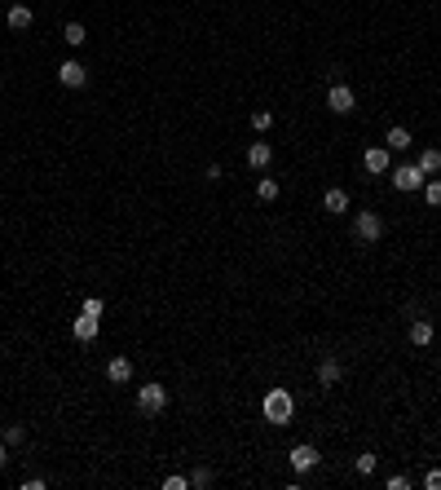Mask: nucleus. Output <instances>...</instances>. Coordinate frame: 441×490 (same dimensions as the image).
I'll return each mask as SVG.
<instances>
[{
	"mask_svg": "<svg viewBox=\"0 0 441 490\" xmlns=\"http://www.w3.org/2000/svg\"><path fill=\"white\" fill-rule=\"evenodd\" d=\"M423 203L441 208V177H428V182H423Z\"/></svg>",
	"mask_w": 441,
	"mask_h": 490,
	"instance_id": "23",
	"label": "nucleus"
},
{
	"mask_svg": "<svg viewBox=\"0 0 441 490\" xmlns=\"http://www.w3.org/2000/svg\"><path fill=\"white\" fill-rule=\"evenodd\" d=\"M163 490H190V472H172V477H163Z\"/></svg>",
	"mask_w": 441,
	"mask_h": 490,
	"instance_id": "25",
	"label": "nucleus"
},
{
	"mask_svg": "<svg viewBox=\"0 0 441 490\" xmlns=\"http://www.w3.org/2000/svg\"><path fill=\"white\" fill-rule=\"evenodd\" d=\"M269 128H274V111H252V133L265 137Z\"/></svg>",
	"mask_w": 441,
	"mask_h": 490,
	"instance_id": "22",
	"label": "nucleus"
},
{
	"mask_svg": "<svg viewBox=\"0 0 441 490\" xmlns=\"http://www.w3.org/2000/svg\"><path fill=\"white\" fill-rule=\"evenodd\" d=\"M58 84H62V89H84V84H89V71L79 67L75 58H67V62L58 67Z\"/></svg>",
	"mask_w": 441,
	"mask_h": 490,
	"instance_id": "8",
	"label": "nucleus"
},
{
	"mask_svg": "<svg viewBox=\"0 0 441 490\" xmlns=\"http://www.w3.org/2000/svg\"><path fill=\"white\" fill-rule=\"evenodd\" d=\"M423 490H441V468H428V472H423Z\"/></svg>",
	"mask_w": 441,
	"mask_h": 490,
	"instance_id": "28",
	"label": "nucleus"
},
{
	"mask_svg": "<svg viewBox=\"0 0 441 490\" xmlns=\"http://www.w3.org/2000/svg\"><path fill=\"white\" fill-rule=\"evenodd\" d=\"M97 332H102V318H93V314L79 309V318L71 322V336L79 340V345H89V340H97Z\"/></svg>",
	"mask_w": 441,
	"mask_h": 490,
	"instance_id": "10",
	"label": "nucleus"
},
{
	"mask_svg": "<svg viewBox=\"0 0 441 490\" xmlns=\"http://www.w3.org/2000/svg\"><path fill=\"white\" fill-rule=\"evenodd\" d=\"M362 168L375 172V177H384L388 168H393V151H388V146H366L362 151Z\"/></svg>",
	"mask_w": 441,
	"mask_h": 490,
	"instance_id": "6",
	"label": "nucleus"
},
{
	"mask_svg": "<svg viewBox=\"0 0 441 490\" xmlns=\"http://www.w3.org/2000/svg\"><path fill=\"white\" fill-rule=\"evenodd\" d=\"M415 163H419V172H423V177H437V172H441V151H437V146H428V151H419Z\"/></svg>",
	"mask_w": 441,
	"mask_h": 490,
	"instance_id": "17",
	"label": "nucleus"
},
{
	"mask_svg": "<svg viewBox=\"0 0 441 490\" xmlns=\"http://www.w3.org/2000/svg\"><path fill=\"white\" fill-rule=\"evenodd\" d=\"M0 442H5L9 451H13V446H23V442H27V429H23V424H5V433H0Z\"/></svg>",
	"mask_w": 441,
	"mask_h": 490,
	"instance_id": "21",
	"label": "nucleus"
},
{
	"mask_svg": "<svg viewBox=\"0 0 441 490\" xmlns=\"http://www.w3.org/2000/svg\"><path fill=\"white\" fill-rule=\"evenodd\" d=\"M269 163H274V146H269V142H252V146H248V168H252V172H265Z\"/></svg>",
	"mask_w": 441,
	"mask_h": 490,
	"instance_id": "11",
	"label": "nucleus"
},
{
	"mask_svg": "<svg viewBox=\"0 0 441 490\" xmlns=\"http://www.w3.org/2000/svg\"><path fill=\"white\" fill-rule=\"evenodd\" d=\"M137 411H141V415H163V411H168V389H163L159 380L141 384V389H137Z\"/></svg>",
	"mask_w": 441,
	"mask_h": 490,
	"instance_id": "2",
	"label": "nucleus"
},
{
	"mask_svg": "<svg viewBox=\"0 0 441 490\" xmlns=\"http://www.w3.org/2000/svg\"><path fill=\"white\" fill-rule=\"evenodd\" d=\"M279 194H283V186L274 182V177H256V199H260V203H274Z\"/></svg>",
	"mask_w": 441,
	"mask_h": 490,
	"instance_id": "18",
	"label": "nucleus"
},
{
	"mask_svg": "<svg viewBox=\"0 0 441 490\" xmlns=\"http://www.w3.org/2000/svg\"><path fill=\"white\" fill-rule=\"evenodd\" d=\"M353 468H357V472H362V477H371V472H375V468H380V455H371V451H362V455H357V460H353Z\"/></svg>",
	"mask_w": 441,
	"mask_h": 490,
	"instance_id": "24",
	"label": "nucleus"
},
{
	"mask_svg": "<svg viewBox=\"0 0 441 490\" xmlns=\"http://www.w3.org/2000/svg\"><path fill=\"white\" fill-rule=\"evenodd\" d=\"M190 486H194V490H212V486H217V472H212L207 464H199V468L190 472Z\"/></svg>",
	"mask_w": 441,
	"mask_h": 490,
	"instance_id": "19",
	"label": "nucleus"
},
{
	"mask_svg": "<svg viewBox=\"0 0 441 490\" xmlns=\"http://www.w3.org/2000/svg\"><path fill=\"white\" fill-rule=\"evenodd\" d=\"M353 239L357 243H380L384 239V217L380 212H357L353 217Z\"/></svg>",
	"mask_w": 441,
	"mask_h": 490,
	"instance_id": "4",
	"label": "nucleus"
},
{
	"mask_svg": "<svg viewBox=\"0 0 441 490\" xmlns=\"http://www.w3.org/2000/svg\"><path fill=\"white\" fill-rule=\"evenodd\" d=\"M79 309H84V314H93V318H102V314H106V301H102V296H89Z\"/></svg>",
	"mask_w": 441,
	"mask_h": 490,
	"instance_id": "26",
	"label": "nucleus"
},
{
	"mask_svg": "<svg viewBox=\"0 0 441 490\" xmlns=\"http://www.w3.org/2000/svg\"><path fill=\"white\" fill-rule=\"evenodd\" d=\"M322 212H326V217H345V212H349V190L331 186V190L322 194Z\"/></svg>",
	"mask_w": 441,
	"mask_h": 490,
	"instance_id": "12",
	"label": "nucleus"
},
{
	"mask_svg": "<svg viewBox=\"0 0 441 490\" xmlns=\"http://www.w3.org/2000/svg\"><path fill=\"white\" fill-rule=\"evenodd\" d=\"M260 415H265V424H291V415H296L291 389H269V394L260 398Z\"/></svg>",
	"mask_w": 441,
	"mask_h": 490,
	"instance_id": "1",
	"label": "nucleus"
},
{
	"mask_svg": "<svg viewBox=\"0 0 441 490\" xmlns=\"http://www.w3.org/2000/svg\"><path fill=\"white\" fill-rule=\"evenodd\" d=\"M106 380H110V384H128V380H133V358L115 353V358L106 363Z\"/></svg>",
	"mask_w": 441,
	"mask_h": 490,
	"instance_id": "13",
	"label": "nucleus"
},
{
	"mask_svg": "<svg viewBox=\"0 0 441 490\" xmlns=\"http://www.w3.org/2000/svg\"><path fill=\"white\" fill-rule=\"evenodd\" d=\"M388 172H393V186H397L402 194L423 190V182H428V177L419 172V163H397V168H388Z\"/></svg>",
	"mask_w": 441,
	"mask_h": 490,
	"instance_id": "5",
	"label": "nucleus"
},
{
	"mask_svg": "<svg viewBox=\"0 0 441 490\" xmlns=\"http://www.w3.org/2000/svg\"><path fill=\"white\" fill-rule=\"evenodd\" d=\"M9 31H31V23H36V13H31V5H9Z\"/></svg>",
	"mask_w": 441,
	"mask_h": 490,
	"instance_id": "15",
	"label": "nucleus"
},
{
	"mask_svg": "<svg viewBox=\"0 0 441 490\" xmlns=\"http://www.w3.org/2000/svg\"><path fill=\"white\" fill-rule=\"evenodd\" d=\"M384 146H388V151H411V146H415V137H411V128L393 124V128L384 133Z\"/></svg>",
	"mask_w": 441,
	"mask_h": 490,
	"instance_id": "16",
	"label": "nucleus"
},
{
	"mask_svg": "<svg viewBox=\"0 0 441 490\" xmlns=\"http://www.w3.org/2000/svg\"><path fill=\"white\" fill-rule=\"evenodd\" d=\"M340 380H345V363H340L335 353H326L322 363H318V384H322V389H335Z\"/></svg>",
	"mask_w": 441,
	"mask_h": 490,
	"instance_id": "9",
	"label": "nucleus"
},
{
	"mask_svg": "<svg viewBox=\"0 0 441 490\" xmlns=\"http://www.w3.org/2000/svg\"><path fill=\"white\" fill-rule=\"evenodd\" d=\"M353 106H357V93L345 84V80L326 84V111H331V115H353Z\"/></svg>",
	"mask_w": 441,
	"mask_h": 490,
	"instance_id": "3",
	"label": "nucleus"
},
{
	"mask_svg": "<svg viewBox=\"0 0 441 490\" xmlns=\"http://www.w3.org/2000/svg\"><path fill=\"white\" fill-rule=\"evenodd\" d=\"M5 464H9V446H5V442H0V468H5Z\"/></svg>",
	"mask_w": 441,
	"mask_h": 490,
	"instance_id": "29",
	"label": "nucleus"
},
{
	"mask_svg": "<svg viewBox=\"0 0 441 490\" xmlns=\"http://www.w3.org/2000/svg\"><path fill=\"white\" fill-rule=\"evenodd\" d=\"M62 40H67L71 49H79V44H84V40H89V31H84V23H67V27H62Z\"/></svg>",
	"mask_w": 441,
	"mask_h": 490,
	"instance_id": "20",
	"label": "nucleus"
},
{
	"mask_svg": "<svg viewBox=\"0 0 441 490\" xmlns=\"http://www.w3.org/2000/svg\"><path fill=\"white\" fill-rule=\"evenodd\" d=\"M287 460H291V472H314L322 455H318V446L300 442V446H291V455H287Z\"/></svg>",
	"mask_w": 441,
	"mask_h": 490,
	"instance_id": "7",
	"label": "nucleus"
},
{
	"mask_svg": "<svg viewBox=\"0 0 441 490\" xmlns=\"http://www.w3.org/2000/svg\"><path fill=\"white\" fill-rule=\"evenodd\" d=\"M433 340H437L433 322H428V318H411V345H415V349H428Z\"/></svg>",
	"mask_w": 441,
	"mask_h": 490,
	"instance_id": "14",
	"label": "nucleus"
},
{
	"mask_svg": "<svg viewBox=\"0 0 441 490\" xmlns=\"http://www.w3.org/2000/svg\"><path fill=\"white\" fill-rule=\"evenodd\" d=\"M384 486H388V490H411L415 482H411V477H406V472H393V477H388Z\"/></svg>",
	"mask_w": 441,
	"mask_h": 490,
	"instance_id": "27",
	"label": "nucleus"
}]
</instances>
